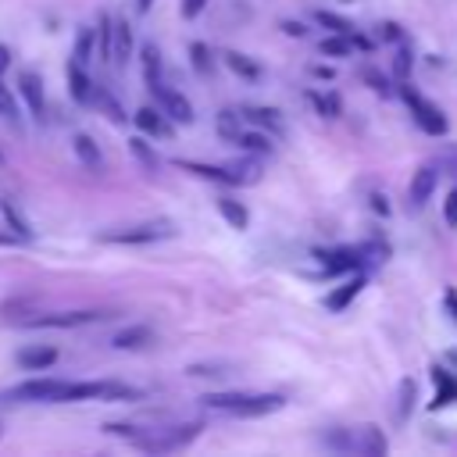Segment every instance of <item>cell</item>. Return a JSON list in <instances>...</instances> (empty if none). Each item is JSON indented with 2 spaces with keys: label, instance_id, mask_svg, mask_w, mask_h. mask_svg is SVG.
I'll return each mask as SVG.
<instances>
[{
  "label": "cell",
  "instance_id": "6da1fadb",
  "mask_svg": "<svg viewBox=\"0 0 457 457\" xmlns=\"http://www.w3.org/2000/svg\"><path fill=\"white\" fill-rule=\"evenodd\" d=\"M139 389L100 378V382H68V378H29L7 393V400L21 403H79V400H136Z\"/></svg>",
  "mask_w": 457,
  "mask_h": 457
},
{
  "label": "cell",
  "instance_id": "7a4b0ae2",
  "mask_svg": "<svg viewBox=\"0 0 457 457\" xmlns=\"http://www.w3.org/2000/svg\"><path fill=\"white\" fill-rule=\"evenodd\" d=\"M200 421H186V425H168V428H136V425H104V432L129 439L132 446L146 450V453H164V450H182L186 443H193L200 436Z\"/></svg>",
  "mask_w": 457,
  "mask_h": 457
},
{
  "label": "cell",
  "instance_id": "3957f363",
  "mask_svg": "<svg viewBox=\"0 0 457 457\" xmlns=\"http://www.w3.org/2000/svg\"><path fill=\"white\" fill-rule=\"evenodd\" d=\"M204 407L232 414V418H261V414L282 411L286 396H278V393H207Z\"/></svg>",
  "mask_w": 457,
  "mask_h": 457
},
{
  "label": "cell",
  "instance_id": "277c9868",
  "mask_svg": "<svg viewBox=\"0 0 457 457\" xmlns=\"http://www.w3.org/2000/svg\"><path fill=\"white\" fill-rule=\"evenodd\" d=\"M104 318H111V314L107 311H50V314L36 311L29 318H18V325H25V328H75V325H89V321H104Z\"/></svg>",
  "mask_w": 457,
  "mask_h": 457
},
{
  "label": "cell",
  "instance_id": "5b68a950",
  "mask_svg": "<svg viewBox=\"0 0 457 457\" xmlns=\"http://www.w3.org/2000/svg\"><path fill=\"white\" fill-rule=\"evenodd\" d=\"M400 96H403V104L411 107L414 121H418V125H421L428 136H446L450 121L443 118V111H439V107H432L428 100H421V96H418V89H414L411 82H400Z\"/></svg>",
  "mask_w": 457,
  "mask_h": 457
},
{
  "label": "cell",
  "instance_id": "8992f818",
  "mask_svg": "<svg viewBox=\"0 0 457 457\" xmlns=\"http://www.w3.org/2000/svg\"><path fill=\"white\" fill-rule=\"evenodd\" d=\"M168 236H175V225L171 221H143V225L104 232L100 239L104 243H121V246H139V243H157V239H168Z\"/></svg>",
  "mask_w": 457,
  "mask_h": 457
},
{
  "label": "cell",
  "instance_id": "52a82bcc",
  "mask_svg": "<svg viewBox=\"0 0 457 457\" xmlns=\"http://www.w3.org/2000/svg\"><path fill=\"white\" fill-rule=\"evenodd\" d=\"M328 446L350 450V453H386V439L375 428H350V432H328Z\"/></svg>",
  "mask_w": 457,
  "mask_h": 457
},
{
  "label": "cell",
  "instance_id": "ba28073f",
  "mask_svg": "<svg viewBox=\"0 0 457 457\" xmlns=\"http://www.w3.org/2000/svg\"><path fill=\"white\" fill-rule=\"evenodd\" d=\"M150 93L157 96V104H161V111L171 118V121H182V125H189L196 114H193V104L179 93V89H171V86H164V82H154L150 86Z\"/></svg>",
  "mask_w": 457,
  "mask_h": 457
},
{
  "label": "cell",
  "instance_id": "9c48e42d",
  "mask_svg": "<svg viewBox=\"0 0 457 457\" xmlns=\"http://www.w3.org/2000/svg\"><path fill=\"white\" fill-rule=\"evenodd\" d=\"M18 93L25 96V104H29V111H32V118H46V93H43V79L36 75V71H21L18 75Z\"/></svg>",
  "mask_w": 457,
  "mask_h": 457
},
{
  "label": "cell",
  "instance_id": "30bf717a",
  "mask_svg": "<svg viewBox=\"0 0 457 457\" xmlns=\"http://www.w3.org/2000/svg\"><path fill=\"white\" fill-rule=\"evenodd\" d=\"M132 57V29L125 18H114L111 21V64L114 68H125Z\"/></svg>",
  "mask_w": 457,
  "mask_h": 457
},
{
  "label": "cell",
  "instance_id": "8fae6325",
  "mask_svg": "<svg viewBox=\"0 0 457 457\" xmlns=\"http://www.w3.org/2000/svg\"><path fill=\"white\" fill-rule=\"evenodd\" d=\"M364 246H346V250H332V253H318L325 271L328 275H339V271H350V268H361L364 264Z\"/></svg>",
  "mask_w": 457,
  "mask_h": 457
},
{
  "label": "cell",
  "instance_id": "7c38bea8",
  "mask_svg": "<svg viewBox=\"0 0 457 457\" xmlns=\"http://www.w3.org/2000/svg\"><path fill=\"white\" fill-rule=\"evenodd\" d=\"M68 93L75 104H89L93 100V79L79 61H68Z\"/></svg>",
  "mask_w": 457,
  "mask_h": 457
},
{
  "label": "cell",
  "instance_id": "4fadbf2b",
  "mask_svg": "<svg viewBox=\"0 0 457 457\" xmlns=\"http://www.w3.org/2000/svg\"><path fill=\"white\" fill-rule=\"evenodd\" d=\"M179 168H186V171H193V175H200L207 182H218V186H239V175L232 171V164L228 168H214V164H200V161H179Z\"/></svg>",
  "mask_w": 457,
  "mask_h": 457
},
{
  "label": "cell",
  "instance_id": "5bb4252c",
  "mask_svg": "<svg viewBox=\"0 0 457 457\" xmlns=\"http://www.w3.org/2000/svg\"><path fill=\"white\" fill-rule=\"evenodd\" d=\"M436 179H439V171L432 164H425V168L414 171V179H411V207H425V200L436 189Z\"/></svg>",
  "mask_w": 457,
  "mask_h": 457
},
{
  "label": "cell",
  "instance_id": "9a60e30c",
  "mask_svg": "<svg viewBox=\"0 0 457 457\" xmlns=\"http://www.w3.org/2000/svg\"><path fill=\"white\" fill-rule=\"evenodd\" d=\"M361 289H364V275H353V278H346L343 286H336L332 293H325V307H328V311H346Z\"/></svg>",
  "mask_w": 457,
  "mask_h": 457
},
{
  "label": "cell",
  "instance_id": "2e32d148",
  "mask_svg": "<svg viewBox=\"0 0 457 457\" xmlns=\"http://www.w3.org/2000/svg\"><path fill=\"white\" fill-rule=\"evenodd\" d=\"M54 361H57V350H54V346H43V343L18 350V364H21L25 371H43V368H50Z\"/></svg>",
  "mask_w": 457,
  "mask_h": 457
},
{
  "label": "cell",
  "instance_id": "e0dca14e",
  "mask_svg": "<svg viewBox=\"0 0 457 457\" xmlns=\"http://www.w3.org/2000/svg\"><path fill=\"white\" fill-rule=\"evenodd\" d=\"M136 125H139V132H146V136H157V139L171 136V125H168V118H164L161 111H154V107H139V111H136Z\"/></svg>",
  "mask_w": 457,
  "mask_h": 457
},
{
  "label": "cell",
  "instance_id": "ac0fdd59",
  "mask_svg": "<svg viewBox=\"0 0 457 457\" xmlns=\"http://www.w3.org/2000/svg\"><path fill=\"white\" fill-rule=\"evenodd\" d=\"M71 146H75V157H79L89 171H100V168H104V154H100V146H96L86 132H79V136L71 139Z\"/></svg>",
  "mask_w": 457,
  "mask_h": 457
},
{
  "label": "cell",
  "instance_id": "d6986e66",
  "mask_svg": "<svg viewBox=\"0 0 457 457\" xmlns=\"http://www.w3.org/2000/svg\"><path fill=\"white\" fill-rule=\"evenodd\" d=\"M154 339V332L146 328V325H129V328H121L114 339H111V346L114 350H139V346H146Z\"/></svg>",
  "mask_w": 457,
  "mask_h": 457
},
{
  "label": "cell",
  "instance_id": "ffe728a7",
  "mask_svg": "<svg viewBox=\"0 0 457 457\" xmlns=\"http://www.w3.org/2000/svg\"><path fill=\"white\" fill-rule=\"evenodd\" d=\"M432 382H436V400L432 407H446L457 400V378L446 371V368H432Z\"/></svg>",
  "mask_w": 457,
  "mask_h": 457
},
{
  "label": "cell",
  "instance_id": "44dd1931",
  "mask_svg": "<svg viewBox=\"0 0 457 457\" xmlns=\"http://www.w3.org/2000/svg\"><path fill=\"white\" fill-rule=\"evenodd\" d=\"M0 211H4V221L11 225V232H18L21 239H32V225H29V218L21 214V207L14 204V200H0Z\"/></svg>",
  "mask_w": 457,
  "mask_h": 457
},
{
  "label": "cell",
  "instance_id": "7402d4cb",
  "mask_svg": "<svg viewBox=\"0 0 457 457\" xmlns=\"http://www.w3.org/2000/svg\"><path fill=\"white\" fill-rule=\"evenodd\" d=\"M218 211H221V218H225L232 228H246V225H250V214H246V207H243L239 200L221 196V200H218Z\"/></svg>",
  "mask_w": 457,
  "mask_h": 457
},
{
  "label": "cell",
  "instance_id": "603a6c76",
  "mask_svg": "<svg viewBox=\"0 0 457 457\" xmlns=\"http://www.w3.org/2000/svg\"><path fill=\"white\" fill-rule=\"evenodd\" d=\"M143 79L146 86L161 82V50L154 43H143Z\"/></svg>",
  "mask_w": 457,
  "mask_h": 457
},
{
  "label": "cell",
  "instance_id": "cb8c5ba5",
  "mask_svg": "<svg viewBox=\"0 0 457 457\" xmlns=\"http://www.w3.org/2000/svg\"><path fill=\"white\" fill-rule=\"evenodd\" d=\"M225 64H228L236 75H243V79H257V75H261V64L250 61V57L239 54V50H228V54H225Z\"/></svg>",
  "mask_w": 457,
  "mask_h": 457
},
{
  "label": "cell",
  "instance_id": "d4e9b609",
  "mask_svg": "<svg viewBox=\"0 0 457 457\" xmlns=\"http://www.w3.org/2000/svg\"><path fill=\"white\" fill-rule=\"evenodd\" d=\"M89 104H96V107H104V111H107V118H111L114 125H121V121H125V114H121V104H118V100H114V96L107 93V89H100V86H93V100H89Z\"/></svg>",
  "mask_w": 457,
  "mask_h": 457
},
{
  "label": "cell",
  "instance_id": "484cf974",
  "mask_svg": "<svg viewBox=\"0 0 457 457\" xmlns=\"http://www.w3.org/2000/svg\"><path fill=\"white\" fill-rule=\"evenodd\" d=\"M71 61H79L82 68L93 61V29H82L79 39H75V50H71Z\"/></svg>",
  "mask_w": 457,
  "mask_h": 457
},
{
  "label": "cell",
  "instance_id": "4316f807",
  "mask_svg": "<svg viewBox=\"0 0 457 457\" xmlns=\"http://www.w3.org/2000/svg\"><path fill=\"white\" fill-rule=\"evenodd\" d=\"M246 118H250L253 125H264V129H271V132H278V129H282V121H278V111H271V107H250V111H246Z\"/></svg>",
  "mask_w": 457,
  "mask_h": 457
},
{
  "label": "cell",
  "instance_id": "83f0119b",
  "mask_svg": "<svg viewBox=\"0 0 457 457\" xmlns=\"http://www.w3.org/2000/svg\"><path fill=\"white\" fill-rule=\"evenodd\" d=\"M314 21L325 25V29H332V32H339V36H350V29H353L346 18H339V14H332V11H314Z\"/></svg>",
  "mask_w": 457,
  "mask_h": 457
},
{
  "label": "cell",
  "instance_id": "f1b7e54d",
  "mask_svg": "<svg viewBox=\"0 0 457 457\" xmlns=\"http://www.w3.org/2000/svg\"><path fill=\"white\" fill-rule=\"evenodd\" d=\"M243 150H250V154H271V143H268V136H261V132H239V139H236Z\"/></svg>",
  "mask_w": 457,
  "mask_h": 457
},
{
  "label": "cell",
  "instance_id": "f546056e",
  "mask_svg": "<svg viewBox=\"0 0 457 457\" xmlns=\"http://www.w3.org/2000/svg\"><path fill=\"white\" fill-rule=\"evenodd\" d=\"M318 50L328 54V57H346V54H350V36H339V32H336L332 39H321Z\"/></svg>",
  "mask_w": 457,
  "mask_h": 457
},
{
  "label": "cell",
  "instance_id": "4dcf8cb0",
  "mask_svg": "<svg viewBox=\"0 0 457 457\" xmlns=\"http://www.w3.org/2000/svg\"><path fill=\"white\" fill-rule=\"evenodd\" d=\"M218 132H221L225 139H232V143H236V139H239V132H243V129H239V114L221 111V114H218Z\"/></svg>",
  "mask_w": 457,
  "mask_h": 457
},
{
  "label": "cell",
  "instance_id": "1f68e13d",
  "mask_svg": "<svg viewBox=\"0 0 457 457\" xmlns=\"http://www.w3.org/2000/svg\"><path fill=\"white\" fill-rule=\"evenodd\" d=\"M96 39H100V57H104V61H111V14H100Z\"/></svg>",
  "mask_w": 457,
  "mask_h": 457
},
{
  "label": "cell",
  "instance_id": "d6a6232c",
  "mask_svg": "<svg viewBox=\"0 0 457 457\" xmlns=\"http://www.w3.org/2000/svg\"><path fill=\"white\" fill-rule=\"evenodd\" d=\"M189 54H193V64H196V71L211 75V68H214V64H211V50H207L204 43H193V46H189Z\"/></svg>",
  "mask_w": 457,
  "mask_h": 457
},
{
  "label": "cell",
  "instance_id": "836d02e7",
  "mask_svg": "<svg viewBox=\"0 0 457 457\" xmlns=\"http://www.w3.org/2000/svg\"><path fill=\"white\" fill-rule=\"evenodd\" d=\"M129 146H132V154H136V157H139V161H143L150 171L157 168V154H154V150H150L143 139H129Z\"/></svg>",
  "mask_w": 457,
  "mask_h": 457
},
{
  "label": "cell",
  "instance_id": "e575fe53",
  "mask_svg": "<svg viewBox=\"0 0 457 457\" xmlns=\"http://www.w3.org/2000/svg\"><path fill=\"white\" fill-rule=\"evenodd\" d=\"M443 221L450 225V228H457V186L446 193V200H443Z\"/></svg>",
  "mask_w": 457,
  "mask_h": 457
},
{
  "label": "cell",
  "instance_id": "d590c367",
  "mask_svg": "<svg viewBox=\"0 0 457 457\" xmlns=\"http://www.w3.org/2000/svg\"><path fill=\"white\" fill-rule=\"evenodd\" d=\"M411 407H414V382H411V378H403V403H400V418H407V414H411Z\"/></svg>",
  "mask_w": 457,
  "mask_h": 457
},
{
  "label": "cell",
  "instance_id": "8d00e7d4",
  "mask_svg": "<svg viewBox=\"0 0 457 457\" xmlns=\"http://www.w3.org/2000/svg\"><path fill=\"white\" fill-rule=\"evenodd\" d=\"M0 114H4V118H14V114H18V111H14V96L7 93L4 82H0Z\"/></svg>",
  "mask_w": 457,
  "mask_h": 457
},
{
  "label": "cell",
  "instance_id": "74e56055",
  "mask_svg": "<svg viewBox=\"0 0 457 457\" xmlns=\"http://www.w3.org/2000/svg\"><path fill=\"white\" fill-rule=\"evenodd\" d=\"M204 7H207V0H182V18H186V21H193Z\"/></svg>",
  "mask_w": 457,
  "mask_h": 457
},
{
  "label": "cell",
  "instance_id": "f35d334b",
  "mask_svg": "<svg viewBox=\"0 0 457 457\" xmlns=\"http://www.w3.org/2000/svg\"><path fill=\"white\" fill-rule=\"evenodd\" d=\"M364 82H371V86H375L382 96H389V86H386V79H382L375 68H368V71H364Z\"/></svg>",
  "mask_w": 457,
  "mask_h": 457
},
{
  "label": "cell",
  "instance_id": "ab89813d",
  "mask_svg": "<svg viewBox=\"0 0 457 457\" xmlns=\"http://www.w3.org/2000/svg\"><path fill=\"white\" fill-rule=\"evenodd\" d=\"M443 300H446V311H450V318L457 321V293H453V289H446V296H443Z\"/></svg>",
  "mask_w": 457,
  "mask_h": 457
},
{
  "label": "cell",
  "instance_id": "60d3db41",
  "mask_svg": "<svg viewBox=\"0 0 457 457\" xmlns=\"http://www.w3.org/2000/svg\"><path fill=\"white\" fill-rule=\"evenodd\" d=\"M282 32H289V36H303V25H300V21H282Z\"/></svg>",
  "mask_w": 457,
  "mask_h": 457
},
{
  "label": "cell",
  "instance_id": "b9f144b4",
  "mask_svg": "<svg viewBox=\"0 0 457 457\" xmlns=\"http://www.w3.org/2000/svg\"><path fill=\"white\" fill-rule=\"evenodd\" d=\"M382 36H386V39H400L403 32H400V25H393V21H389V25H382Z\"/></svg>",
  "mask_w": 457,
  "mask_h": 457
},
{
  "label": "cell",
  "instance_id": "7bdbcfd3",
  "mask_svg": "<svg viewBox=\"0 0 457 457\" xmlns=\"http://www.w3.org/2000/svg\"><path fill=\"white\" fill-rule=\"evenodd\" d=\"M7 68H11V50H7L4 43H0V75H4Z\"/></svg>",
  "mask_w": 457,
  "mask_h": 457
},
{
  "label": "cell",
  "instance_id": "ee69618b",
  "mask_svg": "<svg viewBox=\"0 0 457 457\" xmlns=\"http://www.w3.org/2000/svg\"><path fill=\"white\" fill-rule=\"evenodd\" d=\"M396 71H400V75H407V71H411V57H407V54H400V57H396Z\"/></svg>",
  "mask_w": 457,
  "mask_h": 457
},
{
  "label": "cell",
  "instance_id": "f6af8a7d",
  "mask_svg": "<svg viewBox=\"0 0 457 457\" xmlns=\"http://www.w3.org/2000/svg\"><path fill=\"white\" fill-rule=\"evenodd\" d=\"M443 161H446V164H450V168H453V175H457V150H453V146H450V150H446V154H443Z\"/></svg>",
  "mask_w": 457,
  "mask_h": 457
},
{
  "label": "cell",
  "instance_id": "bcb514c9",
  "mask_svg": "<svg viewBox=\"0 0 457 457\" xmlns=\"http://www.w3.org/2000/svg\"><path fill=\"white\" fill-rule=\"evenodd\" d=\"M150 7H154V0H136V11H143V14H146Z\"/></svg>",
  "mask_w": 457,
  "mask_h": 457
}]
</instances>
